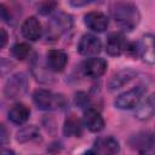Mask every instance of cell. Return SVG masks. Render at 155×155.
I'll use <instances>...</instances> for the list:
<instances>
[{"mask_svg":"<svg viewBox=\"0 0 155 155\" xmlns=\"http://www.w3.org/2000/svg\"><path fill=\"white\" fill-rule=\"evenodd\" d=\"M111 17L116 25L125 30V31H131L133 30L140 19L139 11L137 6L133 2L130 1H116L111 5L110 8Z\"/></svg>","mask_w":155,"mask_h":155,"instance_id":"cell-1","label":"cell"},{"mask_svg":"<svg viewBox=\"0 0 155 155\" xmlns=\"http://www.w3.org/2000/svg\"><path fill=\"white\" fill-rule=\"evenodd\" d=\"M33 102L40 110H52V109H64L67 105V99L62 94H54L48 90H36L33 93Z\"/></svg>","mask_w":155,"mask_h":155,"instance_id":"cell-2","label":"cell"},{"mask_svg":"<svg viewBox=\"0 0 155 155\" xmlns=\"http://www.w3.org/2000/svg\"><path fill=\"white\" fill-rule=\"evenodd\" d=\"M73 27V18L70 15L64 12H58L47 23V30H46V38L56 40L62 34L68 31Z\"/></svg>","mask_w":155,"mask_h":155,"instance_id":"cell-3","label":"cell"},{"mask_svg":"<svg viewBox=\"0 0 155 155\" xmlns=\"http://www.w3.org/2000/svg\"><path fill=\"white\" fill-rule=\"evenodd\" d=\"M28 90V78L24 73L13 74L5 85V96L10 99H17L23 97Z\"/></svg>","mask_w":155,"mask_h":155,"instance_id":"cell-4","label":"cell"},{"mask_svg":"<svg viewBox=\"0 0 155 155\" xmlns=\"http://www.w3.org/2000/svg\"><path fill=\"white\" fill-rule=\"evenodd\" d=\"M144 93H145V87L142 85H138V86L132 87L131 90H128L126 92L120 93L115 98L114 105L119 109H122V110L132 109L139 103V101L143 98Z\"/></svg>","mask_w":155,"mask_h":155,"instance_id":"cell-5","label":"cell"},{"mask_svg":"<svg viewBox=\"0 0 155 155\" xmlns=\"http://www.w3.org/2000/svg\"><path fill=\"white\" fill-rule=\"evenodd\" d=\"M128 144L132 149L137 150L138 153H148L154 149V134L151 132H139L137 134H133L128 139Z\"/></svg>","mask_w":155,"mask_h":155,"instance_id":"cell-6","label":"cell"},{"mask_svg":"<svg viewBox=\"0 0 155 155\" xmlns=\"http://www.w3.org/2000/svg\"><path fill=\"white\" fill-rule=\"evenodd\" d=\"M130 44L126 38L120 33H111L107 38L105 50L110 56H120L124 52L128 51Z\"/></svg>","mask_w":155,"mask_h":155,"instance_id":"cell-7","label":"cell"},{"mask_svg":"<svg viewBox=\"0 0 155 155\" xmlns=\"http://www.w3.org/2000/svg\"><path fill=\"white\" fill-rule=\"evenodd\" d=\"M101 50H102L101 40L92 34L82 35L78 44V52L81 56H94L98 54Z\"/></svg>","mask_w":155,"mask_h":155,"instance_id":"cell-8","label":"cell"},{"mask_svg":"<svg viewBox=\"0 0 155 155\" xmlns=\"http://www.w3.org/2000/svg\"><path fill=\"white\" fill-rule=\"evenodd\" d=\"M107 61L101 58V57H92L86 59L82 63V71L86 76L91 78V79H97L101 78L105 70H107Z\"/></svg>","mask_w":155,"mask_h":155,"instance_id":"cell-9","label":"cell"},{"mask_svg":"<svg viewBox=\"0 0 155 155\" xmlns=\"http://www.w3.org/2000/svg\"><path fill=\"white\" fill-rule=\"evenodd\" d=\"M84 22L88 29H91L92 31H96V33H103L108 28V24H109L107 16L98 11L88 12L87 15H85Z\"/></svg>","mask_w":155,"mask_h":155,"instance_id":"cell-10","label":"cell"},{"mask_svg":"<svg viewBox=\"0 0 155 155\" xmlns=\"http://www.w3.org/2000/svg\"><path fill=\"white\" fill-rule=\"evenodd\" d=\"M93 153L97 154H103V155H108V154H116L120 151V144L116 140V138L111 137V136H107V137H99L94 140V145H93Z\"/></svg>","mask_w":155,"mask_h":155,"instance_id":"cell-11","label":"cell"},{"mask_svg":"<svg viewBox=\"0 0 155 155\" xmlns=\"http://www.w3.org/2000/svg\"><path fill=\"white\" fill-rule=\"evenodd\" d=\"M46 63L50 70L63 71L68 63V56L62 50H50L46 53Z\"/></svg>","mask_w":155,"mask_h":155,"instance_id":"cell-12","label":"cell"},{"mask_svg":"<svg viewBox=\"0 0 155 155\" xmlns=\"http://www.w3.org/2000/svg\"><path fill=\"white\" fill-rule=\"evenodd\" d=\"M21 31L25 39H28L30 41H36L40 39V36L42 34V27L36 17H28L23 22V24L21 27Z\"/></svg>","mask_w":155,"mask_h":155,"instance_id":"cell-13","label":"cell"},{"mask_svg":"<svg viewBox=\"0 0 155 155\" xmlns=\"http://www.w3.org/2000/svg\"><path fill=\"white\" fill-rule=\"evenodd\" d=\"M84 126L91 132H99L104 128V119L99 111L87 108L84 113Z\"/></svg>","mask_w":155,"mask_h":155,"instance_id":"cell-14","label":"cell"},{"mask_svg":"<svg viewBox=\"0 0 155 155\" xmlns=\"http://www.w3.org/2000/svg\"><path fill=\"white\" fill-rule=\"evenodd\" d=\"M137 52L140 54L144 62L148 64H154V36L151 34H145L142 40L137 44Z\"/></svg>","mask_w":155,"mask_h":155,"instance_id":"cell-15","label":"cell"},{"mask_svg":"<svg viewBox=\"0 0 155 155\" xmlns=\"http://www.w3.org/2000/svg\"><path fill=\"white\" fill-rule=\"evenodd\" d=\"M136 75H137V71L132 68L122 69L110 78V80L108 82V87L110 91H115V90L122 87L124 85H126L127 82H130L132 79H134Z\"/></svg>","mask_w":155,"mask_h":155,"instance_id":"cell-16","label":"cell"},{"mask_svg":"<svg viewBox=\"0 0 155 155\" xmlns=\"http://www.w3.org/2000/svg\"><path fill=\"white\" fill-rule=\"evenodd\" d=\"M8 120L16 125H22L24 124L30 115V110L27 105L22 104V103H16L11 107V109L8 110Z\"/></svg>","mask_w":155,"mask_h":155,"instance_id":"cell-17","label":"cell"},{"mask_svg":"<svg viewBox=\"0 0 155 155\" xmlns=\"http://www.w3.org/2000/svg\"><path fill=\"white\" fill-rule=\"evenodd\" d=\"M63 133L67 137H80L82 134V124L76 115L70 114L67 116L63 125Z\"/></svg>","mask_w":155,"mask_h":155,"instance_id":"cell-18","label":"cell"},{"mask_svg":"<svg viewBox=\"0 0 155 155\" xmlns=\"http://www.w3.org/2000/svg\"><path fill=\"white\" fill-rule=\"evenodd\" d=\"M136 117L139 120H149L154 115V96L150 94L143 101L140 99L139 103L136 105Z\"/></svg>","mask_w":155,"mask_h":155,"instance_id":"cell-19","label":"cell"},{"mask_svg":"<svg viewBox=\"0 0 155 155\" xmlns=\"http://www.w3.org/2000/svg\"><path fill=\"white\" fill-rule=\"evenodd\" d=\"M40 131L35 125H29L22 127L16 136L17 142L19 143H28V142H35L40 140Z\"/></svg>","mask_w":155,"mask_h":155,"instance_id":"cell-20","label":"cell"},{"mask_svg":"<svg viewBox=\"0 0 155 155\" xmlns=\"http://www.w3.org/2000/svg\"><path fill=\"white\" fill-rule=\"evenodd\" d=\"M30 51H31V47L25 42H18L12 47V54L19 61H24L25 58H28V56L30 54Z\"/></svg>","mask_w":155,"mask_h":155,"instance_id":"cell-21","label":"cell"},{"mask_svg":"<svg viewBox=\"0 0 155 155\" xmlns=\"http://www.w3.org/2000/svg\"><path fill=\"white\" fill-rule=\"evenodd\" d=\"M75 104L80 108H88V104H90V98H88V94L85 93V92H78L75 94Z\"/></svg>","mask_w":155,"mask_h":155,"instance_id":"cell-22","label":"cell"},{"mask_svg":"<svg viewBox=\"0 0 155 155\" xmlns=\"http://www.w3.org/2000/svg\"><path fill=\"white\" fill-rule=\"evenodd\" d=\"M54 7H56V2L54 1H46V2H42L38 7V11L41 15H48L50 12H52V10H54Z\"/></svg>","mask_w":155,"mask_h":155,"instance_id":"cell-23","label":"cell"},{"mask_svg":"<svg viewBox=\"0 0 155 155\" xmlns=\"http://www.w3.org/2000/svg\"><path fill=\"white\" fill-rule=\"evenodd\" d=\"M8 142H10V133L5 127V125L0 124V147L6 145Z\"/></svg>","mask_w":155,"mask_h":155,"instance_id":"cell-24","label":"cell"},{"mask_svg":"<svg viewBox=\"0 0 155 155\" xmlns=\"http://www.w3.org/2000/svg\"><path fill=\"white\" fill-rule=\"evenodd\" d=\"M12 64L5 59H0V75H5L7 71L11 70Z\"/></svg>","mask_w":155,"mask_h":155,"instance_id":"cell-25","label":"cell"},{"mask_svg":"<svg viewBox=\"0 0 155 155\" xmlns=\"http://www.w3.org/2000/svg\"><path fill=\"white\" fill-rule=\"evenodd\" d=\"M8 41V34L4 28H0V48H4Z\"/></svg>","mask_w":155,"mask_h":155,"instance_id":"cell-26","label":"cell"},{"mask_svg":"<svg viewBox=\"0 0 155 155\" xmlns=\"http://www.w3.org/2000/svg\"><path fill=\"white\" fill-rule=\"evenodd\" d=\"M8 18H10V15H8L7 8L4 5H0V21L8 22Z\"/></svg>","mask_w":155,"mask_h":155,"instance_id":"cell-27","label":"cell"},{"mask_svg":"<svg viewBox=\"0 0 155 155\" xmlns=\"http://www.w3.org/2000/svg\"><path fill=\"white\" fill-rule=\"evenodd\" d=\"M92 1L93 0H70V5L74 7H81V6H85Z\"/></svg>","mask_w":155,"mask_h":155,"instance_id":"cell-28","label":"cell"},{"mask_svg":"<svg viewBox=\"0 0 155 155\" xmlns=\"http://www.w3.org/2000/svg\"><path fill=\"white\" fill-rule=\"evenodd\" d=\"M0 154H13V151L10 150V149H5V148L0 147Z\"/></svg>","mask_w":155,"mask_h":155,"instance_id":"cell-29","label":"cell"}]
</instances>
